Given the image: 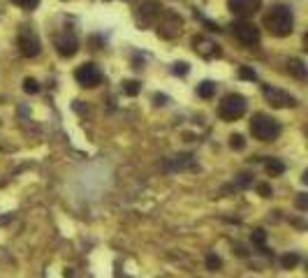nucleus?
Wrapping results in <instances>:
<instances>
[{"label": "nucleus", "instance_id": "nucleus-1", "mask_svg": "<svg viewBox=\"0 0 308 278\" xmlns=\"http://www.w3.org/2000/svg\"><path fill=\"white\" fill-rule=\"evenodd\" d=\"M262 23H264V28H267L274 37H288V35L295 30V14H292V9H290L288 5L278 2V5H274L264 14V21H262Z\"/></svg>", "mask_w": 308, "mask_h": 278}, {"label": "nucleus", "instance_id": "nucleus-5", "mask_svg": "<svg viewBox=\"0 0 308 278\" xmlns=\"http://www.w3.org/2000/svg\"><path fill=\"white\" fill-rule=\"evenodd\" d=\"M74 79H77V84L86 86V89H95V86L102 84V72L95 63H84V65L74 70Z\"/></svg>", "mask_w": 308, "mask_h": 278}, {"label": "nucleus", "instance_id": "nucleus-3", "mask_svg": "<svg viewBox=\"0 0 308 278\" xmlns=\"http://www.w3.org/2000/svg\"><path fill=\"white\" fill-rule=\"evenodd\" d=\"M246 114V97L239 93H229L225 95L218 104V116H220L222 121H236V118H241Z\"/></svg>", "mask_w": 308, "mask_h": 278}, {"label": "nucleus", "instance_id": "nucleus-23", "mask_svg": "<svg viewBox=\"0 0 308 278\" xmlns=\"http://www.w3.org/2000/svg\"><path fill=\"white\" fill-rule=\"evenodd\" d=\"M172 72H174V75H188V63H176L174 68H172Z\"/></svg>", "mask_w": 308, "mask_h": 278}, {"label": "nucleus", "instance_id": "nucleus-9", "mask_svg": "<svg viewBox=\"0 0 308 278\" xmlns=\"http://www.w3.org/2000/svg\"><path fill=\"white\" fill-rule=\"evenodd\" d=\"M54 47L61 58H72V56L79 51V40L74 37V33H67L65 30V33H61L54 40Z\"/></svg>", "mask_w": 308, "mask_h": 278}, {"label": "nucleus", "instance_id": "nucleus-19", "mask_svg": "<svg viewBox=\"0 0 308 278\" xmlns=\"http://www.w3.org/2000/svg\"><path fill=\"white\" fill-rule=\"evenodd\" d=\"M139 82H123V93L125 95H137L139 93Z\"/></svg>", "mask_w": 308, "mask_h": 278}, {"label": "nucleus", "instance_id": "nucleus-4", "mask_svg": "<svg viewBox=\"0 0 308 278\" xmlns=\"http://www.w3.org/2000/svg\"><path fill=\"white\" fill-rule=\"evenodd\" d=\"M232 33L243 47H257L260 44V28H255L248 21H234L232 23Z\"/></svg>", "mask_w": 308, "mask_h": 278}, {"label": "nucleus", "instance_id": "nucleus-24", "mask_svg": "<svg viewBox=\"0 0 308 278\" xmlns=\"http://www.w3.org/2000/svg\"><path fill=\"white\" fill-rule=\"evenodd\" d=\"M257 192H260L262 197H271V185L260 184V185H257Z\"/></svg>", "mask_w": 308, "mask_h": 278}, {"label": "nucleus", "instance_id": "nucleus-25", "mask_svg": "<svg viewBox=\"0 0 308 278\" xmlns=\"http://www.w3.org/2000/svg\"><path fill=\"white\" fill-rule=\"evenodd\" d=\"M297 206H299L302 211H306L308 209V195H299V197H297Z\"/></svg>", "mask_w": 308, "mask_h": 278}, {"label": "nucleus", "instance_id": "nucleus-6", "mask_svg": "<svg viewBox=\"0 0 308 278\" xmlns=\"http://www.w3.org/2000/svg\"><path fill=\"white\" fill-rule=\"evenodd\" d=\"M262 93L267 97V102L276 109H288V107H297V97L295 95L285 93L281 89H274V86H262Z\"/></svg>", "mask_w": 308, "mask_h": 278}, {"label": "nucleus", "instance_id": "nucleus-17", "mask_svg": "<svg viewBox=\"0 0 308 278\" xmlns=\"http://www.w3.org/2000/svg\"><path fill=\"white\" fill-rule=\"evenodd\" d=\"M206 267L211 269V272H218V269L222 267V260L218 258V255H213V253H211V255H206Z\"/></svg>", "mask_w": 308, "mask_h": 278}, {"label": "nucleus", "instance_id": "nucleus-13", "mask_svg": "<svg viewBox=\"0 0 308 278\" xmlns=\"http://www.w3.org/2000/svg\"><path fill=\"white\" fill-rule=\"evenodd\" d=\"M283 172H285V163H283V160H278V158L267 160V174L269 177H281Z\"/></svg>", "mask_w": 308, "mask_h": 278}, {"label": "nucleus", "instance_id": "nucleus-12", "mask_svg": "<svg viewBox=\"0 0 308 278\" xmlns=\"http://www.w3.org/2000/svg\"><path fill=\"white\" fill-rule=\"evenodd\" d=\"M288 70H290V75L297 77V79H306V65H304L302 58H292V61L288 63Z\"/></svg>", "mask_w": 308, "mask_h": 278}, {"label": "nucleus", "instance_id": "nucleus-8", "mask_svg": "<svg viewBox=\"0 0 308 278\" xmlns=\"http://www.w3.org/2000/svg\"><path fill=\"white\" fill-rule=\"evenodd\" d=\"M229 12L239 16V19H248L262 9V0H227Z\"/></svg>", "mask_w": 308, "mask_h": 278}, {"label": "nucleus", "instance_id": "nucleus-10", "mask_svg": "<svg viewBox=\"0 0 308 278\" xmlns=\"http://www.w3.org/2000/svg\"><path fill=\"white\" fill-rule=\"evenodd\" d=\"M181 26H183V21L179 14L165 12V19H160V23H158V35L172 40V37H176V35L181 33Z\"/></svg>", "mask_w": 308, "mask_h": 278}, {"label": "nucleus", "instance_id": "nucleus-20", "mask_svg": "<svg viewBox=\"0 0 308 278\" xmlns=\"http://www.w3.org/2000/svg\"><path fill=\"white\" fill-rule=\"evenodd\" d=\"M14 5H19L21 9H35V7L40 5V0H12Z\"/></svg>", "mask_w": 308, "mask_h": 278}, {"label": "nucleus", "instance_id": "nucleus-2", "mask_svg": "<svg viewBox=\"0 0 308 278\" xmlns=\"http://www.w3.org/2000/svg\"><path fill=\"white\" fill-rule=\"evenodd\" d=\"M250 135L255 139H260V142H274L281 135V123L276 118H271L269 114H262V111L253 114V118H250Z\"/></svg>", "mask_w": 308, "mask_h": 278}, {"label": "nucleus", "instance_id": "nucleus-16", "mask_svg": "<svg viewBox=\"0 0 308 278\" xmlns=\"http://www.w3.org/2000/svg\"><path fill=\"white\" fill-rule=\"evenodd\" d=\"M229 146H232L234 151H243L246 149V139H243L241 135H232L229 137Z\"/></svg>", "mask_w": 308, "mask_h": 278}, {"label": "nucleus", "instance_id": "nucleus-14", "mask_svg": "<svg viewBox=\"0 0 308 278\" xmlns=\"http://www.w3.org/2000/svg\"><path fill=\"white\" fill-rule=\"evenodd\" d=\"M197 95H200V97H204V100L213 97V95H215V84L213 82H202L200 86H197Z\"/></svg>", "mask_w": 308, "mask_h": 278}, {"label": "nucleus", "instance_id": "nucleus-11", "mask_svg": "<svg viewBox=\"0 0 308 278\" xmlns=\"http://www.w3.org/2000/svg\"><path fill=\"white\" fill-rule=\"evenodd\" d=\"M193 49L202 56V58H215V56H220V47H218L215 42L206 40V37H195Z\"/></svg>", "mask_w": 308, "mask_h": 278}, {"label": "nucleus", "instance_id": "nucleus-18", "mask_svg": "<svg viewBox=\"0 0 308 278\" xmlns=\"http://www.w3.org/2000/svg\"><path fill=\"white\" fill-rule=\"evenodd\" d=\"M23 91H26L28 95H35V93H40V84L35 82V79H30V77H28L26 82H23Z\"/></svg>", "mask_w": 308, "mask_h": 278}, {"label": "nucleus", "instance_id": "nucleus-21", "mask_svg": "<svg viewBox=\"0 0 308 278\" xmlns=\"http://www.w3.org/2000/svg\"><path fill=\"white\" fill-rule=\"evenodd\" d=\"M264 239H267V232L264 230H255L253 232V244H257V246L264 248Z\"/></svg>", "mask_w": 308, "mask_h": 278}, {"label": "nucleus", "instance_id": "nucleus-7", "mask_svg": "<svg viewBox=\"0 0 308 278\" xmlns=\"http://www.w3.org/2000/svg\"><path fill=\"white\" fill-rule=\"evenodd\" d=\"M16 44H19L21 56H26V58H35V56L40 54V40H37V35H35L33 30H28V28H23L19 33Z\"/></svg>", "mask_w": 308, "mask_h": 278}, {"label": "nucleus", "instance_id": "nucleus-22", "mask_svg": "<svg viewBox=\"0 0 308 278\" xmlns=\"http://www.w3.org/2000/svg\"><path fill=\"white\" fill-rule=\"evenodd\" d=\"M239 75H241V79H248V82H255V79H257L255 70H250V68H241L239 70Z\"/></svg>", "mask_w": 308, "mask_h": 278}, {"label": "nucleus", "instance_id": "nucleus-15", "mask_svg": "<svg viewBox=\"0 0 308 278\" xmlns=\"http://www.w3.org/2000/svg\"><path fill=\"white\" fill-rule=\"evenodd\" d=\"M281 265L285 267V269H292V267L299 265V255H297V253H288V255H283Z\"/></svg>", "mask_w": 308, "mask_h": 278}]
</instances>
